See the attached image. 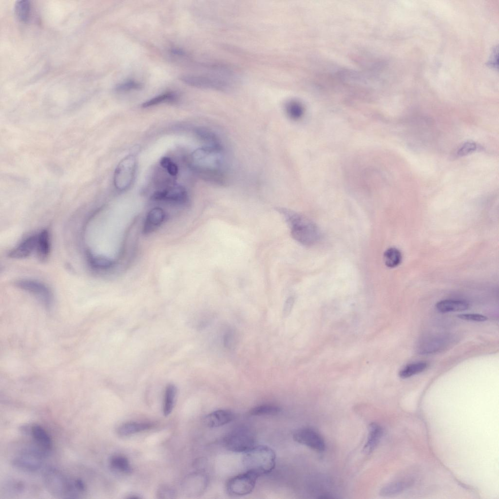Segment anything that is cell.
<instances>
[{"label":"cell","mask_w":499,"mask_h":499,"mask_svg":"<svg viewBox=\"0 0 499 499\" xmlns=\"http://www.w3.org/2000/svg\"><path fill=\"white\" fill-rule=\"evenodd\" d=\"M458 317L462 320L475 322H484L487 320L486 316L475 313L462 314L458 315Z\"/></svg>","instance_id":"d590c367"},{"label":"cell","mask_w":499,"mask_h":499,"mask_svg":"<svg viewBox=\"0 0 499 499\" xmlns=\"http://www.w3.org/2000/svg\"><path fill=\"white\" fill-rule=\"evenodd\" d=\"M290 229L292 237L297 242L309 246L316 242L320 237L317 226L305 216L285 209H278Z\"/></svg>","instance_id":"277c9868"},{"label":"cell","mask_w":499,"mask_h":499,"mask_svg":"<svg viewBox=\"0 0 499 499\" xmlns=\"http://www.w3.org/2000/svg\"><path fill=\"white\" fill-rule=\"evenodd\" d=\"M411 481H398L389 483L380 490L379 494L383 497H390L398 495L410 487Z\"/></svg>","instance_id":"44dd1931"},{"label":"cell","mask_w":499,"mask_h":499,"mask_svg":"<svg viewBox=\"0 0 499 499\" xmlns=\"http://www.w3.org/2000/svg\"><path fill=\"white\" fill-rule=\"evenodd\" d=\"M242 463L247 471L258 477L270 473L276 464V455L271 448L255 445L244 453Z\"/></svg>","instance_id":"5b68a950"},{"label":"cell","mask_w":499,"mask_h":499,"mask_svg":"<svg viewBox=\"0 0 499 499\" xmlns=\"http://www.w3.org/2000/svg\"><path fill=\"white\" fill-rule=\"evenodd\" d=\"M29 432L35 446L48 455L52 448L53 443L45 429L39 424H34L30 427Z\"/></svg>","instance_id":"9a60e30c"},{"label":"cell","mask_w":499,"mask_h":499,"mask_svg":"<svg viewBox=\"0 0 499 499\" xmlns=\"http://www.w3.org/2000/svg\"><path fill=\"white\" fill-rule=\"evenodd\" d=\"M293 438L298 443L315 451L322 452L325 449V442L323 438L311 428H303L296 430L293 434Z\"/></svg>","instance_id":"8fae6325"},{"label":"cell","mask_w":499,"mask_h":499,"mask_svg":"<svg viewBox=\"0 0 499 499\" xmlns=\"http://www.w3.org/2000/svg\"><path fill=\"white\" fill-rule=\"evenodd\" d=\"M176 394V388L173 384L169 385L166 389L163 404V414L169 416L173 410Z\"/></svg>","instance_id":"cb8c5ba5"},{"label":"cell","mask_w":499,"mask_h":499,"mask_svg":"<svg viewBox=\"0 0 499 499\" xmlns=\"http://www.w3.org/2000/svg\"><path fill=\"white\" fill-rule=\"evenodd\" d=\"M15 286L31 294L37 299L47 309H50L53 303V295L50 289L41 282L32 279H22L15 282Z\"/></svg>","instance_id":"9c48e42d"},{"label":"cell","mask_w":499,"mask_h":499,"mask_svg":"<svg viewBox=\"0 0 499 499\" xmlns=\"http://www.w3.org/2000/svg\"><path fill=\"white\" fill-rule=\"evenodd\" d=\"M451 343L450 338L444 336L426 337L419 344L417 351L421 354H430L444 349Z\"/></svg>","instance_id":"4fadbf2b"},{"label":"cell","mask_w":499,"mask_h":499,"mask_svg":"<svg viewBox=\"0 0 499 499\" xmlns=\"http://www.w3.org/2000/svg\"><path fill=\"white\" fill-rule=\"evenodd\" d=\"M161 166L172 176H175L178 173L177 165L168 157H162L160 161Z\"/></svg>","instance_id":"d6a6232c"},{"label":"cell","mask_w":499,"mask_h":499,"mask_svg":"<svg viewBox=\"0 0 499 499\" xmlns=\"http://www.w3.org/2000/svg\"><path fill=\"white\" fill-rule=\"evenodd\" d=\"M177 97L176 95L173 92H167L159 95L152 99L145 102L142 104V107L147 108L166 102L174 101Z\"/></svg>","instance_id":"f546056e"},{"label":"cell","mask_w":499,"mask_h":499,"mask_svg":"<svg viewBox=\"0 0 499 499\" xmlns=\"http://www.w3.org/2000/svg\"><path fill=\"white\" fill-rule=\"evenodd\" d=\"M166 218L165 211L160 208H154L148 213L143 225V232L145 234L152 233L164 222Z\"/></svg>","instance_id":"e0dca14e"},{"label":"cell","mask_w":499,"mask_h":499,"mask_svg":"<svg viewBox=\"0 0 499 499\" xmlns=\"http://www.w3.org/2000/svg\"><path fill=\"white\" fill-rule=\"evenodd\" d=\"M142 88L141 83L137 81L130 80L117 85L115 90L117 92H125L134 90H139Z\"/></svg>","instance_id":"1f68e13d"},{"label":"cell","mask_w":499,"mask_h":499,"mask_svg":"<svg viewBox=\"0 0 499 499\" xmlns=\"http://www.w3.org/2000/svg\"><path fill=\"white\" fill-rule=\"evenodd\" d=\"M109 463L112 469L116 472L128 474L132 471L130 462L125 457L113 456L110 458Z\"/></svg>","instance_id":"603a6c76"},{"label":"cell","mask_w":499,"mask_h":499,"mask_svg":"<svg viewBox=\"0 0 499 499\" xmlns=\"http://www.w3.org/2000/svg\"><path fill=\"white\" fill-rule=\"evenodd\" d=\"M136 159L134 154H129L123 158L116 166L114 175V182L116 189L123 191L128 189L134 177Z\"/></svg>","instance_id":"ba28073f"},{"label":"cell","mask_w":499,"mask_h":499,"mask_svg":"<svg viewBox=\"0 0 499 499\" xmlns=\"http://www.w3.org/2000/svg\"><path fill=\"white\" fill-rule=\"evenodd\" d=\"M8 489L10 491L20 493L24 489V484L20 481H12L8 483Z\"/></svg>","instance_id":"8d00e7d4"},{"label":"cell","mask_w":499,"mask_h":499,"mask_svg":"<svg viewBox=\"0 0 499 499\" xmlns=\"http://www.w3.org/2000/svg\"><path fill=\"white\" fill-rule=\"evenodd\" d=\"M256 438L253 431L247 426L233 429L223 439L224 446L234 452H246L255 446Z\"/></svg>","instance_id":"8992f818"},{"label":"cell","mask_w":499,"mask_h":499,"mask_svg":"<svg viewBox=\"0 0 499 499\" xmlns=\"http://www.w3.org/2000/svg\"><path fill=\"white\" fill-rule=\"evenodd\" d=\"M383 434L381 426L376 422L369 425L368 433L366 442L363 447V452L366 454L372 452L379 444Z\"/></svg>","instance_id":"d6986e66"},{"label":"cell","mask_w":499,"mask_h":499,"mask_svg":"<svg viewBox=\"0 0 499 499\" xmlns=\"http://www.w3.org/2000/svg\"><path fill=\"white\" fill-rule=\"evenodd\" d=\"M152 199L181 204L188 201V195L184 188L179 185H173L155 192Z\"/></svg>","instance_id":"7c38bea8"},{"label":"cell","mask_w":499,"mask_h":499,"mask_svg":"<svg viewBox=\"0 0 499 499\" xmlns=\"http://www.w3.org/2000/svg\"><path fill=\"white\" fill-rule=\"evenodd\" d=\"M428 366L426 362H418L409 364L399 372V376L406 379L423 371Z\"/></svg>","instance_id":"d4e9b609"},{"label":"cell","mask_w":499,"mask_h":499,"mask_svg":"<svg viewBox=\"0 0 499 499\" xmlns=\"http://www.w3.org/2000/svg\"><path fill=\"white\" fill-rule=\"evenodd\" d=\"M258 477L255 474L246 471L229 480L226 483V491L233 496L248 495L254 489Z\"/></svg>","instance_id":"30bf717a"},{"label":"cell","mask_w":499,"mask_h":499,"mask_svg":"<svg viewBox=\"0 0 499 499\" xmlns=\"http://www.w3.org/2000/svg\"><path fill=\"white\" fill-rule=\"evenodd\" d=\"M87 256L91 266L96 269H107L114 265L113 261L106 257L96 256L90 253Z\"/></svg>","instance_id":"f1b7e54d"},{"label":"cell","mask_w":499,"mask_h":499,"mask_svg":"<svg viewBox=\"0 0 499 499\" xmlns=\"http://www.w3.org/2000/svg\"><path fill=\"white\" fill-rule=\"evenodd\" d=\"M384 261L389 268L398 266L402 261V256L400 251L395 248L388 249L384 253Z\"/></svg>","instance_id":"83f0119b"},{"label":"cell","mask_w":499,"mask_h":499,"mask_svg":"<svg viewBox=\"0 0 499 499\" xmlns=\"http://www.w3.org/2000/svg\"><path fill=\"white\" fill-rule=\"evenodd\" d=\"M180 79L186 84L194 87L227 91L236 85L238 77L237 74L231 68L215 64L208 73L183 76Z\"/></svg>","instance_id":"3957f363"},{"label":"cell","mask_w":499,"mask_h":499,"mask_svg":"<svg viewBox=\"0 0 499 499\" xmlns=\"http://www.w3.org/2000/svg\"><path fill=\"white\" fill-rule=\"evenodd\" d=\"M435 306L440 312L447 313L465 310L468 308L469 305L463 300H443L438 302Z\"/></svg>","instance_id":"ffe728a7"},{"label":"cell","mask_w":499,"mask_h":499,"mask_svg":"<svg viewBox=\"0 0 499 499\" xmlns=\"http://www.w3.org/2000/svg\"><path fill=\"white\" fill-rule=\"evenodd\" d=\"M234 414L228 409H218L205 416V424L211 428L218 427L225 425L233 420Z\"/></svg>","instance_id":"2e32d148"},{"label":"cell","mask_w":499,"mask_h":499,"mask_svg":"<svg viewBox=\"0 0 499 499\" xmlns=\"http://www.w3.org/2000/svg\"><path fill=\"white\" fill-rule=\"evenodd\" d=\"M191 166L211 181L223 182L227 168L225 150L220 139L206 142L190 156Z\"/></svg>","instance_id":"6da1fadb"},{"label":"cell","mask_w":499,"mask_h":499,"mask_svg":"<svg viewBox=\"0 0 499 499\" xmlns=\"http://www.w3.org/2000/svg\"><path fill=\"white\" fill-rule=\"evenodd\" d=\"M477 149V145L473 142H467L463 144L458 150L457 154L460 156L469 154Z\"/></svg>","instance_id":"e575fe53"},{"label":"cell","mask_w":499,"mask_h":499,"mask_svg":"<svg viewBox=\"0 0 499 499\" xmlns=\"http://www.w3.org/2000/svg\"><path fill=\"white\" fill-rule=\"evenodd\" d=\"M152 425L149 423L129 422L120 425L117 430L120 436H127L149 429Z\"/></svg>","instance_id":"7402d4cb"},{"label":"cell","mask_w":499,"mask_h":499,"mask_svg":"<svg viewBox=\"0 0 499 499\" xmlns=\"http://www.w3.org/2000/svg\"><path fill=\"white\" fill-rule=\"evenodd\" d=\"M42 480L48 492L58 498H78L86 490L82 480L70 477L55 467L46 468L42 474Z\"/></svg>","instance_id":"7a4b0ae2"},{"label":"cell","mask_w":499,"mask_h":499,"mask_svg":"<svg viewBox=\"0 0 499 499\" xmlns=\"http://www.w3.org/2000/svg\"><path fill=\"white\" fill-rule=\"evenodd\" d=\"M286 110L289 116L293 119L300 118L304 112L302 104L296 100L288 102L286 106Z\"/></svg>","instance_id":"4dcf8cb0"},{"label":"cell","mask_w":499,"mask_h":499,"mask_svg":"<svg viewBox=\"0 0 499 499\" xmlns=\"http://www.w3.org/2000/svg\"><path fill=\"white\" fill-rule=\"evenodd\" d=\"M51 249L50 235L49 230L43 229L37 234L36 253L40 261H45L49 257Z\"/></svg>","instance_id":"ac0fdd59"},{"label":"cell","mask_w":499,"mask_h":499,"mask_svg":"<svg viewBox=\"0 0 499 499\" xmlns=\"http://www.w3.org/2000/svg\"><path fill=\"white\" fill-rule=\"evenodd\" d=\"M294 302L293 298L290 297L286 301L284 305L283 314L285 316L288 315L291 309Z\"/></svg>","instance_id":"74e56055"},{"label":"cell","mask_w":499,"mask_h":499,"mask_svg":"<svg viewBox=\"0 0 499 499\" xmlns=\"http://www.w3.org/2000/svg\"><path fill=\"white\" fill-rule=\"evenodd\" d=\"M281 411L279 406L273 404H264L250 409V415L254 416L276 415Z\"/></svg>","instance_id":"484cf974"},{"label":"cell","mask_w":499,"mask_h":499,"mask_svg":"<svg viewBox=\"0 0 499 499\" xmlns=\"http://www.w3.org/2000/svg\"><path fill=\"white\" fill-rule=\"evenodd\" d=\"M175 492L171 488L167 486H161L157 491V497L159 499L174 498Z\"/></svg>","instance_id":"836d02e7"},{"label":"cell","mask_w":499,"mask_h":499,"mask_svg":"<svg viewBox=\"0 0 499 499\" xmlns=\"http://www.w3.org/2000/svg\"><path fill=\"white\" fill-rule=\"evenodd\" d=\"M37 234L29 235L23 239L8 252V256L13 259H23L36 251Z\"/></svg>","instance_id":"5bb4252c"},{"label":"cell","mask_w":499,"mask_h":499,"mask_svg":"<svg viewBox=\"0 0 499 499\" xmlns=\"http://www.w3.org/2000/svg\"><path fill=\"white\" fill-rule=\"evenodd\" d=\"M37 446L23 448L12 459V464L16 468L27 472H36L42 467L47 456Z\"/></svg>","instance_id":"52a82bcc"},{"label":"cell","mask_w":499,"mask_h":499,"mask_svg":"<svg viewBox=\"0 0 499 499\" xmlns=\"http://www.w3.org/2000/svg\"><path fill=\"white\" fill-rule=\"evenodd\" d=\"M30 10V3L28 0H19L15 4V15L17 19L22 22H26L28 20Z\"/></svg>","instance_id":"4316f807"}]
</instances>
